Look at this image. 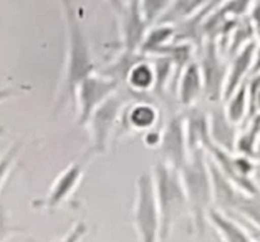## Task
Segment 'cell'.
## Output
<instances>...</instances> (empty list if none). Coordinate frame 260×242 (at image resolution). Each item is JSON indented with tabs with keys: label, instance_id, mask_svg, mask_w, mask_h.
<instances>
[{
	"label": "cell",
	"instance_id": "obj_9",
	"mask_svg": "<svg viewBox=\"0 0 260 242\" xmlns=\"http://www.w3.org/2000/svg\"><path fill=\"white\" fill-rule=\"evenodd\" d=\"M202 83H204V92L209 100H219L220 95H224L227 68L220 62L217 50H215L214 42H209L206 47L204 56H202Z\"/></svg>",
	"mask_w": 260,
	"mask_h": 242
},
{
	"label": "cell",
	"instance_id": "obj_8",
	"mask_svg": "<svg viewBox=\"0 0 260 242\" xmlns=\"http://www.w3.org/2000/svg\"><path fill=\"white\" fill-rule=\"evenodd\" d=\"M85 173V166L80 161L72 163L70 166L60 173V176L53 181L52 188H50V193L45 199H42L39 202H34V206L37 207H43V209H56L58 206H61L70 196L75 193V189L80 184L81 177H83Z\"/></svg>",
	"mask_w": 260,
	"mask_h": 242
},
{
	"label": "cell",
	"instance_id": "obj_4",
	"mask_svg": "<svg viewBox=\"0 0 260 242\" xmlns=\"http://www.w3.org/2000/svg\"><path fill=\"white\" fill-rule=\"evenodd\" d=\"M133 222H135L139 242L161 240V218L156 201L153 174L143 173L136 179V199Z\"/></svg>",
	"mask_w": 260,
	"mask_h": 242
},
{
	"label": "cell",
	"instance_id": "obj_13",
	"mask_svg": "<svg viewBox=\"0 0 260 242\" xmlns=\"http://www.w3.org/2000/svg\"><path fill=\"white\" fill-rule=\"evenodd\" d=\"M209 136L215 146L225 149L227 153L236 148V130H234V123H231L229 118L225 116V111L219 110L212 114L211 121H209Z\"/></svg>",
	"mask_w": 260,
	"mask_h": 242
},
{
	"label": "cell",
	"instance_id": "obj_21",
	"mask_svg": "<svg viewBox=\"0 0 260 242\" xmlns=\"http://www.w3.org/2000/svg\"><path fill=\"white\" fill-rule=\"evenodd\" d=\"M23 227H18L15 224H12L10 218H9V213H7V207L4 206V202L0 201V242H5L10 235L14 234H25Z\"/></svg>",
	"mask_w": 260,
	"mask_h": 242
},
{
	"label": "cell",
	"instance_id": "obj_14",
	"mask_svg": "<svg viewBox=\"0 0 260 242\" xmlns=\"http://www.w3.org/2000/svg\"><path fill=\"white\" fill-rule=\"evenodd\" d=\"M202 90L204 83H202L201 67L198 63H189L179 78V93H177L179 101L184 106H191L201 97Z\"/></svg>",
	"mask_w": 260,
	"mask_h": 242
},
{
	"label": "cell",
	"instance_id": "obj_17",
	"mask_svg": "<svg viewBox=\"0 0 260 242\" xmlns=\"http://www.w3.org/2000/svg\"><path fill=\"white\" fill-rule=\"evenodd\" d=\"M126 121L135 130H148L157 121V111L149 105H135L126 113Z\"/></svg>",
	"mask_w": 260,
	"mask_h": 242
},
{
	"label": "cell",
	"instance_id": "obj_6",
	"mask_svg": "<svg viewBox=\"0 0 260 242\" xmlns=\"http://www.w3.org/2000/svg\"><path fill=\"white\" fill-rule=\"evenodd\" d=\"M161 153L164 156V163L179 171L189 158L187 146V133H186V119L181 114L173 116L164 128L159 139Z\"/></svg>",
	"mask_w": 260,
	"mask_h": 242
},
{
	"label": "cell",
	"instance_id": "obj_24",
	"mask_svg": "<svg viewBox=\"0 0 260 242\" xmlns=\"http://www.w3.org/2000/svg\"><path fill=\"white\" fill-rule=\"evenodd\" d=\"M108 4L111 5L113 10L116 12V15L119 17V20H121L123 17V12H124V5H123V0H106Z\"/></svg>",
	"mask_w": 260,
	"mask_h": 242
},
{
	"label": "cell",
	"instance_id": "obj_11",
	"mask_svg": "<svg viewBox=\"0 0 260 242\" xmlns=\"http://www.w3.org/2000/svg\"><path fill=\"white\" fill-rule=\"evenodd\" d=\"M257 55V47L255 42H249L240 48V52L234 56L232 65L227 68V76H225V86H224V98H229L231 95L242 85L244 76L249 73L252 68L253 58Z\"/></svg>",
	"mask_w": 260,
	"mask_h": 242
},
{
	"label": "cell",
	"instance_id": "obj_22",
	"mask_svg": "<svg viewBox=\"0 0 260 242\" xmlns=\"http://www.w3.org/2000/svg\"><path fill=\"white\" fill-rule=\"evenodd\" d=\"M86 232H88L86 222L80 221V222H77V224H75L72 229H70V231L67 232L65 237H63L61 240H58V242H80V240L86 235Z\"/></svg>",
	"mask_w": 260,
	"mask_h": 242
},
{
	"label": "cell",
	"instance_id": "obj_15",
	"mask_svg": "<svg viewBox=\"0 0 260 242\" xmlns=\"http://www.w3.org/2000/svg\"><path fill=\"white\" fill-rule=\"evenodd\" d=\"M227 100L229 101H227L225 116L229 118L231 123L239 125L245 116L247 103H249V92H247V85L242 83Z\"/></svg>",
	"mask_w": 260,
	"mask_h": 242
},
{
	"label": "cell",
	"instance_id": "obj_5",
	"mask_svg": "<svg viewBox=\"0 0 260 242\" xmlns=\"http://www.w3.org/2000/svg\"><path fill=\"white\" fill-rule=\"evenodd\" d=\"M118 81L113 78H100V76H86L75 90V97L78 100V125H86L90 121L94 110L115 95L118 90Z\"/></svg>",
	"mask_w": 260,
	"mask_h": 242
},
{
	"label": "cell",
	"instance_id": "obj_2",
	"mask_svg": "<svg viewBox=\"0 0 260 242\" xmlns=\"http://www.w3.org/2000/svg\"><path fill=\"white\" fill-rule=\"evenodd\" d=\"M184 191L187 196L189 214L192 218L196 234L204 235L206 232V214L214 201L212 179L209 171V161L204 156V149H194L189 153L187 161L179 169Z\"/></svg>",
	"mask_w": 260,
	"mask_h": 242
},
{
	"label": "cell",
	"instance_id": "obj_1",
	"mask_svg": "<svg viewBox=\"0 0 260 242\" xmlns=\"http://www.w3.org/2000/svg\"><path fill=\"white\" fill-rule=\"evenodd\" d=\"M63 9V18L67 25V38H68V48H67V65H65V78H63L61 95L56 105V110L67 103L70 97H75V90L83 81L86 76L93 75L94 63L88 45L85 30L81 27V22L75 12L72 0H60Z\"/></svg>",
	"mask_w": 260,
	"mask_h": 242
},
{
	"label": "cell",
	"instance_id": "obj_19",
	"mask_svg": "<svg viewBox=\"0 0 260 242\" xmlns=\"http://www.w3.org/2000/svg\"><path fill=\"white\" fill-rule=\"evenodd\" d=\"M171 5V0H141V10L148 25H153Z\"/></svg>",
	"mask_w": 260,
	"mask_h": 242
},
{
	"label": "cell",
	"instance_id": "obj_12",
	"mask_svg": "<svg viewBox=\"0 0 260 242\" xmlns=\"http://www.w3.org/2000/svg\"><path fill=\"white\" fill-rule=\"evenodd\" d=\"M206 221L211 222L224 242H253L250 234L239 222L225 216V213L219 211V209H209L206 214Z\"/></svg>",
	"mask_w": 260,
	"mask_h": 242
},
{
	"label": "cell",
	"instance_id": "obj_7",
	"mask_svg": "<svg viewBox=\"0 0 260 242\" xmlns=\"http://www.w3.org/2000/svg\"><path fill=\"white\" fill-rule=\"evenodd\" d=\"M123 101L116 95H111L105 103H101L88 123H91V153H105L108 148V139H110V133L115 128V123L121 113Z\"/></svg>",
	"mask_w": 260,
	"mask_h": 242
},
{
	"label": "cell",
	"instance_id": "obj_20",
	"mask_svg": "<svg viewBox=\"0 0 260 242\" xmlns=\"http://www.w3.org/2000/svg\"><path fill=\"white\" fill-rule=\"evenodd\" d=\"M22 146H23V141L20 139V141H17V143L12 144L10 148L7 149V153H5L2 158H0V189H2V184L5 181V177L9 176L12 164H14V161L17 159L18 153H20V149H22Z\"/></svg>",
	"mask_w": 260,
	"mask_h": 242
},
{
	"label": "cell",
	"instance_id": "obj_23",
	"mask_svg": "<svg viewBox=\"0 0 260 242\" xmlns=\"http://www.w3.org/2000/svg\"><path fill=\"white\" fill-rule=\"evenodd\" d=\"M22 88H17V86H5V88H0V101H5V100H10L14 97H18L22 95Z\"/></svg>",
	"mask_w": 260,
	"mask_h": 242
},
{
	"label": "cell",
	"instance_id": "obj_16",
	"mask_svg": "<svg viewBox=\"0 0 260 242\" xmlns=\"http://www.w3.org/2000/svg\"><path fill=\"white\" fill-rule=\"evenodd\" d=\"M126 80L129 81L133 88H136L139 92L149 90L151 86H154V68L143 58L133 65Z\"/></svg>",
	"mask_w": 260,
	"mask_h": 242
},
{
	"label": "cell",
	"instance_id": "obj_10",
	"mask_svg": "<svg viewBox=\"0 0 260 242\" xmlns=\"http://www.w3.org/2000/svg\"><path fill=\"white\" fill-rule=\"evenodd\" d=\"M121 27L124 35V48L126 52L135 53L141 47L146 37V28L149 27L143 15L141 0H129L128 7H124L121 17Z\"/></svg>",
	"mask_w": 260,
	"mask_h": 242
},
{
	"label": "cell",
	"instance_id": "obj_3",
	"mask_svg": "<svg viewBox=\"0 0 260 242\" xmlns=\"http://www.w3.org/2000/svg\"><path fill=\"white\" fill-rule=\"evenodd\" d=\"M154 193L161 218V240H166L174 222L184 213H189L187 196L179 171L166 163H157L153 173Z\"/></svg>",
	"mask_w": 260,
	"mask_h": 242
},
{
	"label": "cell",
	"instance_id": "obj_18",
	"mask_svg": "<svg viewBox=\"0 0 260 242\" xmlns=\"http://www.w3.org/2000/svg\"><path fill=\"white\" fill-rule=\"evenodd\" d=\"M174 37V28L173 27H156L144 37V40L141 43V55L146 53H156L157 50L162 48L164 45H168L171 38Z\"/></svg>",
	"mask_w": 260,
	"mask_h": 242
}]
</instances>
